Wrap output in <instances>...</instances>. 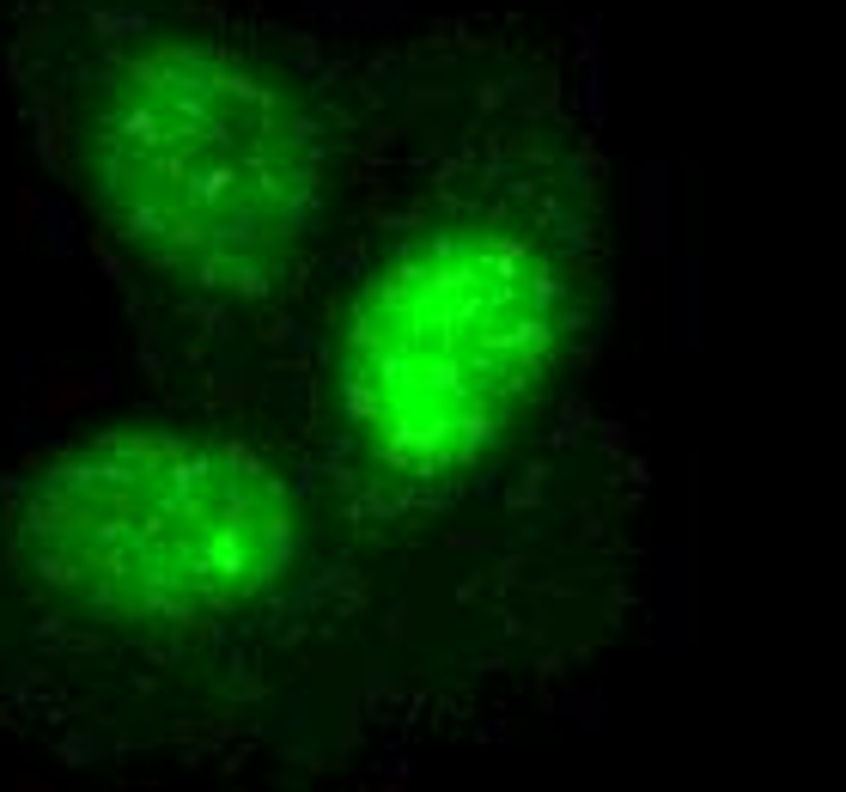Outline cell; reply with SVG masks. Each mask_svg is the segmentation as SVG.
<instances>
[{"mask_svg": "<svg viewBox=\"0 0 846 792\" xmlns=\"http://www.w3.org/2000/svg\"><path fill=\"white\" fill-rule=\"evenodd\" d=\"M19 92L140 317L201 342L311 323L384 128L311 37L238 0H24Z\"/></svg>", "mask_w": 846, "mask_h": 792, "instance_id": "6da1fadb", "label": "cell"}, {"mask_svg": "<svg viewBox=\"0 0 846 792\" xmlns=\"http://www.w3.org/2000/svg\"><path fill=\"white\" fill-rule=\"evenodd\" d=\"M597 189L530 116L463 123L421 184L390 159L317 293V433L360 518L451 506L554 414L597 323Z\"/></svg>", "mask_w": 846, "mask_h": 792, "instance_id": "7a4b0ae2", "label": "cell"}, {"mask_svg": "<svg viewBox=\"0 0 846 792\" xmlns=\"http://www.w3.org/2000/svg\"><path fill=\"white\" fill-rule=\"evenodd\" d=\"M342 512L323 463L226 427L73 439L0 488V641L56 671H195L329 574Z\"/></svg>", "mask_w": 846, "mask_h": 792, "instance_id": "3957f363", "label": "cell"}]
</instances>
